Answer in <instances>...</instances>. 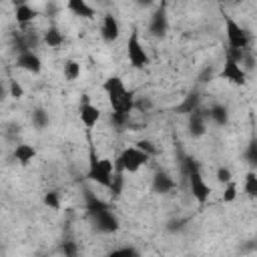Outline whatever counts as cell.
<instances>
[{"instance_id": "30bf717a", "label": "cell", "mask_w": 257, "mask_h": 257, "mask_svg": "<svg viewBox=\"0 0 257 257\" xmlns=\"http://www.w3.org/2000/svg\"><path fill=\"white\" fill-rule=\"evenodd\" d=\"M102 90L106 92V96H108L110 102L128 92V88L124 86V80H122L120 76H108V78L102 82Z\"/></svg>"}, {"instance_id": "603a6c76", "label": "cell", "mask_w": 257, "mask_h": 257, "mask_svg": "<svg viewBox=\"0 0 257 257\" xmlns=\"http://www.w3.org/2000/svg\"><path fill=\"white\" fill-rule=\"evenodd\" d=\"M62 74H64L66 80H76L80 76V64L76 60H66L64 68H62Z\"/></svg>"}, {"instance_id": "ffe728a7", "label": "cell", "mask_w": 257, "mask_h": 257, "mask_svg": "<svg viewBox=\"0 0 257 257\" xmlns=\"http://www.w3.org/2000/svg\"><path fill=\"white\" fill-rule=\"evenodd\" d=\"M42 42H44L48 48H58V46H62L64 36H62V32H60L56 26H50V28L44 30V34H42Z\"/></svg>"}, {"instance_id": "4dcf8cb0", "label": "cell", "mask_w": 257, "mask_h": 257, "mask_svg": "<svg viewBox=\"0 0 257 257\" xmlns=\"http://www.w3.org/2000/svg\"><path fill=\"white\" fill-rule=\"evenodd\" d=\"M217 181H219L221 185L231 183V181H233V173H231V169H229V167H219V169H217Z\"/></svg>"}, {"instance_id": "4fadbf2b", "label": "cell", "mask_w": 257, "mask_h": 257, "mask_svg": "<svg viewBox=\"0 0 257 257\" xmlns=\"http://www.w3.org/2000/svg\"><path fill=\"white\" fill-rule=\"evenodd\" d=\"M169 28V22H167V14H165V8H157L155 14L151 16V22H149V32L153 36H163Z\"/></svg>"}, {"instance_id": "d6986e66", "label": "cell", "mask_w": 257, "mask_h": 257, "mask_svg": "<svg viewBox=\"0 0 257 257\" xmlns=\"http://www.w3.org/2000/svg\"><path fill=\"white\" fill-rule=\"evenodd\" d=\"M36 157V151L32 145H26V143H20L14 147V159L20 163V165H28L32 159Z\"/></svg>"}, {"instance_id": "ac0fdd59", "label": "cell", "mask_w": 257, "mask_h": 257, "mask_svg": "<svg viewBox=\"0 0 257 257\" xmlns=\"http://www.w3.org/2000/svg\"><path fill=\"white\" fill-rule=\"evenodd\" d=\"M84 199H86V213H88V217H92V215H96V213H102V211H106V209H110L102 199H98L94 193H90V191H84Z\"/></svg>"}, {"instance_id": "9a60e30c", "label": "cell", "mask_w": 257, "mask_h": 257, "mask_svg": "<svg viewBox=\"0 0 257 257\" xmlns=\"http://www.w3.org/2000/svg\"><path fill=\"white\" fill-rule=\"evenodd\" d=\"M201 108V96H199V92H189L177 106H175V112H179V114H193L195 110H199Z\"/></svg>"}, {"instance_id": "f546056e", "label": "cell", "mask_w": 257, "mask_h": 257, "mask_svg": "<svg viewBox=\"0 0 257 257\" xmlns=\"http://www.w3.org/2000/svg\"><path fill=\"white\" fill-rule=\"evenodd\" d=\"M153 108V100L147 98V96H141V98H135V110L139 112H149Z\"/></svg>"}, {"instance_id": "484cf974", "label": "cell", "mask_w": 257, "mask_h": 257, "mask_svg": "<svg viewBox=\"0 0 257 257\" xmlns=\"http://www.w3.org/2000/svg\"><path fill=\"white\" fill-rule=\"evenodd\" d=\"M221 199H223V203H233V201L237 199V183H235V181L223 185V195H221Z\"/></svg>"}, {"instance_id": "83f0119b", "label": "cell", "mask_w": 257, "mask_h": 257, "mask_svg": "<svg viewBox=\"0 0 257 257\" xmlns=\"http://www.w3.org/2000/svg\"><path fill=\"white\" fill-rule=\"evenodd\" d=\"M245 161H247L253 169H257V141H251L249 147L245 149Z\"/></svg>"}, {"instance_id": "d4e9b609", "label": "cell", "mask_w": 257, "mask_h": 257, "mask_svg": "<svg viewBox=\"0 0 257 257\" xmlns=\"http://www.w3.org/2000/svg\"><path fill=\"white\" fill-rule=\"evenodd\" d=\"M124 173H114V177H112V183H110V187H108V193L112 195V197H118L120 193H122V187H124V177H122Z\"/></svg>"}, {"instance_id": "2e32d148", "label": "cell", "mask_w": 257, "mask_h": 257, "mask_svg": "<svg viewBox=\"0 0 257 257\" xmlns=\"http://www.w3.org/2000/svg\"><path fill=\"white\" fill-rule=\"evenodd\" d=\"M14 16H16V22H18L20 26H26V24H30V22L38 16V10L32 8L30 4H26V2H20V4L16 6V10H14Z\"/></svg>"}, {"instance_id": "f1b7e54d", "label": "cell", "mask_w": 257, "mask_h": 257, "mask_svg": "<svg viewBox=\"0 0 257 257\" xmlns=\"http://www.w3.org/2000/svg\"><path fill=\"white\" fill-rule=\"evenodd\" d=\"M44 205L48 207V209H60V199H58V193L56 191H48L46 195H44Z\"/></svg>"}, {"instance_id": "4316f807", "label": "cell", "mask_w": 257, "mask_h": 257, "mask_svg": "<svg viewBox=\"0 0 257 257\" xmlns=\"http://www.w3.org/2000/svg\"><path fill=\"white\" fill-rule=\"evenodd\" d=\"M32 124H34L36 128H44V126H48V112L42 110V108H36V110L32 112Z\"/></svg>"}, {"instance_id": "52a82bcc", "label": "cell", "mask_w": 257, "mask_h": 257, "mask_svg": "<svg viewBox=\"0 0 257 257\" xmlns=\"http://www.w3.org/2000/svg\"><path fill=\"white\" fill-rule=\"evenodd\" d=\"M90 221H92L94 229L100 231V233H114V231H118V227H120V225H118V217H116L110 209L92 215Z\"/></svg>"}, {"instance_id": "9c48e42d", "label": "cell", "mask_w": 257, "mask_h": 257, "mask_svg": "<svg viewBox=\"0 0 257 257\" xmlns=\"http://www.w3.org/2000/svg\"><path fill=\"white\" fill-rule=\"evenodd\" d=\"M78 116H80V122H82L86 128H92V126H96V122L100 120V110H98V106L90 104L88 98L84 96L82 104L78 106Z\"/></svg>"}, {"instance_id": "7402d4cb", "label": "cell", "mask_w": 257, "mask_h": 257, "mask_svg": "<svg viewBox=\"0 0 257 257\" xmlns=\"http://www.w3.org/2000/svg\"><path fill=\"white\" fill-rule=\"evenodd\" d=\"M243 191L247 197L255 199L257 197V173L255 171H249L245 175V181H243Z\"/></svg>"}, {"instance_id": "44dd1931", "label": "cell", "mask_w": 257, "mask_h": 257, "mask_svg": "<svg viewBox=\"0 0 257 257\" xmlns=\"http://www.w3.org/2000/svg\"><path fill=\"white\" fill-rule=\"evenodd\" d=\"M207 116H209V120H213V122H217V124H225L227 122V118H229V114H227V108L223 106V104H213L209 110H207Z\"/></svg>"}, {"instance_id": "6da1fadb", "label": "cell", "mask_w": 257, "mask_h": 257, "mask_svg": "<svg viewBox=\"0 0 257 257\" xmlns=\"http://www.w3.org/2000/svg\"><path fill=\"white\" fill-rule=\"evenodd\" d=\"M116 173V167H114V161L112 159H106V157H98L94 147H90L88 151V171H86V179L108 189L110 183H112V177Z\"/></svg>"}, {"instance_id": "1f68e13d", "label": "cell", "mask_w": 257, "mask_h": 257, "mask_svg": "<svg viewBox=\"0 0 257 257\" xmlns=\"http://www.w3.org/2000/svg\"><path fill=\"white\" fill-rule=\"evenodd\" d=\"M8 92H10V96H12V98H16V100H20V98L24 96V88H22V84H20L18 80H10Z\"/></svg>"}, {"instance_id": "5b68a950", "label": "cell", "mask_w": 257, "mask_h": 257, "mask_svg": "<svg viewBox=\"0 0 257 257\" xmlns=\"http://www.w3.org/2000/svg\"><path fill=\"white\" fill-rule=\"evenodd\" d=\"M187 179H189V191H191L193 199H195L199 205H203V203L209 199V195H211L209 183L203 179L201 171H193L191 175H187Z\"/></svg>"}, {"instance_id": "836d02e7", "label": "cell", "mask_w": 257, "mask_h": 257, "mask_svg": "<svg viewBox=\"0 0 257 257\" xmlns=\"http://www.w3.org/2000/svg\"><path fill=\"white\" fill-rule=\"evenodd\" d=\"M137 147H139L141 151H145L149 157H155V155H157V147H155V145H153L149 139H143V141H139V143H137Z\"/></svg>"}, {"instance_id": "7c38bea8", "label": "cell", "mask_w": 257, "mask_h": 257, "mask_svg": "<svg viewBox=\"0 0 257 257\" xmlns=\"http://www.w3.org/2000/svg\"><path fill=\"white\" fill-rule=\"evenodd\" d=\"M207 110H195L193 114H189V133L193 137H203L207 133Z\"/></svg>"}, {"instance_id": "ba28073f", "label": "cell", "mask_w": 257, "mask_h": 257, "mask_svg": "<svg viewBox=\"0 0 257 257\" xmlns=\"http://www.w3.org/2000/svg\"><path fill=\"white\" fill-rule=\"evenodd\" d=\"M16 66L22 68V70H26V72L38 74L42 70V60H40V56L34 50H26V52H20L16 56Z\"/></svg>"}, {"instance_id": "8fae6325", "label": "cell", "mask_w": 257, "mask_h": 257, "mask_svg": "<svg viewBox=\"0 0 257 257\" xmlns=\"http://www.w3.org/2000/svg\"><path fill=\"white\" fill-rule=\"evenodd\" d=\"M100 34L104 42H114L120 34V24L112 14H104L102 16V24H100Z\"/></svg>"}, {"instance_id": "277c9868", "label": "cell", "mask_w": 257, "mask_h": 257, "mask_svg": "<svg viewBox=\"0 0 257 257\" xmlns=\"http://www.w3.org/2000/svg\"><path fill=\"white\" fill-rule=\"evenodd\" d=\"M126 58H128L133 68H145L149 64V54H147L137 30H133L128 40H126Z\"/></svg>"}, {"instance_id": "d6a6232c", "label": "cell", "mask_w": 257, "mask_h": 257, "mask_svg": "<svg viewBox=\"0 0 257 257\" xmlns=\"http://www.w3.org/2000/svg\"><path fill=\"white\" fill-rule=\"evenodd\" d=\"M62 255L64 257H78V245L74 241H64L62 243Z\"/></svg>"}, {"instance_id": "7a4b0ae2", "label": "cell", "mask_w": 257, "mask_h": 257, "mask_svg": "<svg viewBox=\"0 0 257 257\" xmlns=\"http://www.w3.org/2000/svg\"><path fill=\"white\" fill-rule=\"evenodd\" d=\"M149 161H151V157L145 151H141L137 145H133V147H126L114 159V167H116V173H137Z\"/></svg>"}, {"instance_id": "d590c367", "label": "cell", "mask_w": 257, "mask_h": 257, "mask_svg": "<svg viewBox=\"0 0 257 257\" xmlns=\"http://www.w3.org/2000/svg\"><path fill=\"white\" fill-rule=\"evenodd\" d=\"M255 249H257V243H255Z\"/></svg>"}, {"instance_id": "e575fe53", "label": "cell", "mask_w": 257, "mask_h": 257, "mask_svg": "<svg viewBox=\"0 0 257 257\" xmlns=\"http://www.w3.org/2000/svg\"><path fill=\"white\" fill-rule=\"evenodd\" d=\"M253 64H255V58H253V56H251V52L247 50V52H245V56H243V60H241V66H243V70H245V72H249V70L253 68Z\"/></svg>"}, {"instance_id": "e0dca14e", "label": "cell", "mask_w": 257, "mask_h": 257, "mask_svg": "<svg viewBox=\"0 0 257 257\" xmlns=\"http://www.w3.org/2000/svg\"><path fill=\"white\" fill-rule=\"evenodd\" d=\"M66 8L74 16H80V18H92L94 16V8L88 2H84V0H68L66 2Z\"/></svg>"}, {"instance_id": "3957f363", "label": "cell", "mask_w": 257, "mask_h": 257, "mask_svg": "<svg viewBox=\"0 0 257 257\" xmlns=\"http://www.w3.org/2000/svg\"><path fill=\"white\" fill-rule=\"evenodd\" d=\"M225 36H227V44L233 50H249V34L247 30L233 20L231 16H225Z\"/></svg>"}, {"instance_id": "8992f818", "label": "cell", "mask_w": 257, "mask_h": 257, "mask_svg": "<svg viewBox=\"0 0 257 257\" xmlns=\"http://www.w3.org/2000/svg\"><path fill=\"white\" fill-rule=\"evenodd\" d=\"M221 78L231 82V84H239L241 86V84L247 82V72L243 70V66L239 62H235V60L225 56V64L221 68Z\"/></svg>"}, {"instance_id": "cb8c5ba5", "label": "cell", "mask_w": 257, "mask_h": 257, "mask_svg": "<svg viewBox=\"0 0 257 257\" xmlns=\"http://www.w3.org/2000/svg\"><path fill=\"white\" fill-rule=\"evenodd\" d=\"M106 257H141V251L133 245H124V247H118V249L110 251Z\"/></svg>"}, {"instance_id": "5bb4252c", "label": "cell", "mask_w": 257, "mask_h": 257, "mask_svg": "<svg viewBox=\"0 0 257 257\" xmlns=\"http://www.w3.org/2000/svg\"><path fill=\"white\" fill-rule=\"evenodd\" d=\"M173 189H175V179H173L169 173H165V171L155 173V177H153V191H155V193L167 195V193H171Z\"/></svg>"}]
</instances>
